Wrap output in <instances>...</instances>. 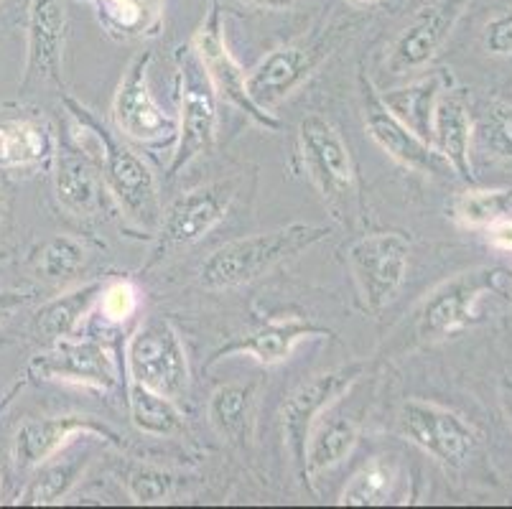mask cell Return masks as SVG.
<instances>
[{"label":"cell","instance_id":"obj_1","mask_svg":"<svg viewBox=\"0 0 512 509\" xmlns=\"http://www.w3.org/2000/svg\"><path fill=\"white\" fill-rule=\"evenodd\" d=\"M64 110H67L72 133L92 143L90 151L100 166L115 207L133 227L156 232L164 209H161L151 166L125 143V138L113 133L90 107L74 100L72 95H64Z\"/></svg>","mask_w":512,"mask_h":509},{"label":"cell","instance_id":"obj_2","mask_svg":"<svg viewBox=\"0 0 512 509\" xmlns=\"http://www.w3.org/2000/svg\"><path fill=\"white\" fill-rule=\"evenodd\" d=\"M327 237L329 227L306 222H291L276 230L237 237L217 247L199 265V283L207 291H232V288L250 286Z\"/></svg>","mask_w":512,"mask_h":509},{"label":"cell","instance_id":"obj_3","mask_svg":"<svg viewBox=\"0 0 512 509\" xmlns=\"http://www.w3.org/2000/svg\"><path fill=\"white\" fill-rule=\"evenodd\" d=\"M299 156L332 217L344 224L352 222L360 204L355 161L339 130L319 112H309L299 123Z\"/></svg>","mask_w":512,"mask_h":509},{"label":"cell","instance_id":"obj_4","mask_svg":"<svg viewBox=\"0 0 512 509\" xmlns=\"http://www.w3.org/2000/svg\"><path fill=\"white\" fill-rule=\"evenodd\" d=\"M492 293H512V270L507 268H472L423 298L416 311V336L421 342H441L469 329L477 321V306Z\"/></svg>","mask_w":512,"mask_h":509},{"label":"cell","instance_id":"obj_5","mask_svg":"<svg viewBox=\"0 0 512 509\" xmlns=\"http://www.w3.org/2000/svg\"><path fill=\"white\" fill-rule=\"evenodd\" d=\"M176 92H179V135L169 179L179 176L197 158L209 156L217 143V92L192 44L176 49Z\"/></svg>","mask_w":512,"mask_h":509},{"label":"cell","instance_id":"obj_6","mask_svg":"<svg viewBox=\"0 0 512 509\" xmlns=\"http://www.w3.org/2000/svg\"><path fill=\"white\" fill-rule=\"evenodd\" d=\"M408 258L411 242L403 232H367L349 242L347 265L367 314H383L398 296L406 283Z\"/></svg>","mask_w":512,"mask_h":509},{"label":"cell","instance_id":"obj_7","mask_svg":"<svg viewBox=\"0 0 512 509\" xmlns=\"http://www.w3.org/2000/svg\"><path fill=\"white\" fill-rule=\"evenodd\" d=\"M240 184L242 179H237V176L209 181V184L186 191L176 202H171L161 214L156 232H153L156 245H153L148 265L161 263L174 250L194 245L204 235H209L217 224L225 222L235 196L240 194Z\"/></svg>","mask_w":512,"mask_h":509},{"label":"cell","instance_id":"obj_8","mask_svg":"<svg viewBox=\"0 0 512 509\" xmlns=\"http://www.w3.org/2000/svg\"><path fill=\"white\" fill-rule=\"evenodd\" d=\"M365 372V362H349L332 367L327 372H319L304 385H299L281 405V433L283 446L291 454V461L296 464L299 474L306 479V443H309L311 431L316 420L327 413L347 390H352L355 382H360Z\"/></svg>","mask_w":512,"mask_h":509},{"label":"cell","instance_id":"obj_9","mask_svg":"<svg viewBox=\"0 0 512 509\" xmlns=\"http://www.w3.org/2000/svg\"><path fill=\"white\" fill-rule=\"evenodd\" d=\"M125 367L133 382L179 400L189 390V359L179 331L166 319L138 326L125 349Z\"/></svg>","mask_w":512,"mask_h":509},{"label":"cell","instance_id":"obj_10","mask_svg":"<svg viewBox=\"0 0 512 509\" xmlns=\"http://www.w3.org/2000/svg\"><path fill=\"white\" fill-rule=\"evenodd\" d=\"M192 46L197 51L204 72H207L209 82H212L214 92H217V100L227 102L235 110H240L242 115H248L258 128L268 130V133H276V130L283 128V123L273 115V110H263L248 95V84H245L248 74L232 56L230 46H227L225 23H222L220 6L214 0H209L207 16L199 23Z\"/></svg>","mask_w":512,"mask_h":509},{"label":"cell","instance_id":"obj_11","mask_svg":"<svg viewBox=\"0 0 512 509\" xmlns=\"http://www.w3.org/2000/svg\"><path fill=\"white\" fill-rule=\"evenodd\" d=\"M334 46H337V39L329 28H319L309 39L278 46L265 59H260L258 67L248 72V79H245L248 95L263 110H273L324 64Z\"/></svg>","mask_w":512,"mask_h":509},{"label":"cell","instance_id":"obj_12","mask_svg":"<svg viewBox=\"0 0 512 509\" xmlns=\"http://www.w3.org/2000/svg\"><path fill=\"white\" fill-rule=\"evenodd\" d=\"M151 62V51H141L130 59L113 97V123L123 138L141 146L161 148L176 140L179 120L169 115L153 97L148 84Z\"/></svg>","mask_w":512,"mask_h":509},{"label":"cell","instance_id":"obj_13","mask_svg":"<svg viewBox=\"0 0 512 509\" xmlns=\"http://www.w3.org/2000/svg\"><path fill=\"white\" fill-rule=\"evenodd\" d=\"M398 423L413 446L449 469H462L477 448V431L444 405L411 398L400 405Z\"/></svg>","mask_w":512,"mask_h":509},{"label":"cell","instance_id":"obj_14","mask_svg":"<svg viewBox=\"0 0 512 509\" xmlns=\"http://www.w3.org/2000/svg\"><path fill=\"white\" fill-rule=\"evenodd\" d=\"M57 168H54V194L59 207L77 219L105 217L113 196L107 191L102 171L90 148L67 128L57 140Z\"/></svg>","mask_w":512,"mask_h":509},{"label":"cell","instance_id":"obj_15","mask_svg":"<svg viewBox=\"0 0 512 509\" xmlns=\"http://www.w3.org/2000/svg\"><path fill=\"white\" fill-rule=\"evenodd\" d=\"M64 49H67V3L31 0L26 23V69L21 90L26 95L64 87Z\"/></svg>","mask_w":512,"mask_h":509},{"label":"cell","instance_id":"obj_16","mask_svg":"<svg viewBox=\"0 0 512 509\" xmlns=\"http://www.w3.org/2000/svg\"><path fill=\"white\" fill-rule=\"evenodd\" d=\"M92 436L110 446H123V438L110 423L95 415H51V418H29L18 426L13 436V464L18 471L39 469L44 461L57 456L59 451L77 438Z\"/></svg>","mask_w":512,"mask_h":509},{"label":"cell","instance_id":"obj_17","mask_svg":"<svg viewBox=\"0 0 512 509\" xmlns=\"http://www.w3.org/2000/svg\"><path fill=\"white\" fill-rule=\"evenodd\" d=\"M29 375L34 380L67 382V385L92 387L100 392H113L120 382L118 362L110 347L97 339L74 342L72 336L36 354L29 362Z\"/></svg>","mask_w":512,"mask_h":509},{"label":"cell","instance_id":"obj_18","mask_svg":"<svg viewBox=\"0 0 512 509\" xmlns=\"http://www.w3.org/2000/svg\"><path fill=\"white\" fill-rule=\"evenodd\" d=\"M360 84L365 128L380 151H385L395 163H400L403 168H411L416 174L441 176L451 171L449 163L436 153V148L428 140H423L408 125L400 123L393 112L383 105L380 92L375 90V84L367 74H360Z\"/></svg>","mask_w":512,"mask_h":509},{"label":"cell","instance_id":"obj_19","mask_svg":"<svg viewBox=\"0 0 512 509\" xmlns=\"http://www.w3.org/2000/svg\"><path fill=\"white\" fill-rule=\"evenodd\" d=\"M467 6L469 0H434L431 6L421 8L390 46V72L403 77L426 69L451 36Z\"/></svg>","mask_w":512,"mask_h":509},{"label":"cell","instance_id":"obj_20","mask_svg":"<svg viewBox=\"0 0 512 509\" xmlns=\"http://www.w3.org/2000/svg\"><path fill=\"white\" fill-rule=\"evenodd\" d=\"M306 339H334V331L311 324V321L301 319V316L268 321V324L237 336V339L227 342L225 347L217 349L207 367H214L217 362L230 357H253L263 367H273V364L286 362L293 354V349L299 347L301 342H306Z\"/></svg>","mask_w":512,"mask_h":509},{"label":"cell","instance_id":"obj_21","mask_svg":"<svg viewBox=\"0 0 512 509\" xmlns=\"http://www.w3.org/2000/svg\"><path fill=\"white\" fill-rule=\"evenodd\" d=\"M102 286H105V280H90V283L69 288V291L41 303L31 316V326L36 334L51 344L77 334L82 321L95 311Z\"/></svg>","mask_w":512,"mask_h":509},{"label":"cell","instance_id":"obj_22","mask_svg":"<svg viewBox=\"0 0 512 509\" xmlns=\"http://www.w3.org/2000/svg\"><path fill=\"white\" fill-rule=\"evenodd\" d=\"M54 151L57 135L44 118L23 115L0 120V171L39 166L49 161Z\"/></svg>","mask_w":512,"mask_h":509},{"label":"cell","instance_id":"obj_23","mask_svg":"<svg viewBox=\"0 0 512 509\" xmlns=\"http://www.w3.org/2000/svg\"><path fill=\"white\" fill-rule=\"evenodd\" d=\"M74 443H69L64 451H59L57 456H51L49 461H44V464L36 469L34 479L26 484V489H23L21 497H18V504H31V507L57 504L72 492L74 484L82 479L87 466H90L92 459H95V454H92L87 446L72 451Z\"/></svg>","mask_w":512,"mask_h":509},{"label":"cell","instance_id":"obj_24","mask_svg":"<svg viewBox=\"0 0 512 509\" xmlns=\"http://www.w3.org/2000/svg\"><path fill=\"white\" fill-rule=\"evenodd\" d=\"M431 146L449 168L462 179H472V118L467 105L456 97H439L434 110V130H431Z\"/></svg>","mask_w":512,"mask_h":509},{"label":"cell","instance_id":"obj_25","mask_svg":"<svg viewBox=\"0 0 512 509\" xmlns=\"http://www.w3.org/2000/svg\"><path fill=\"white\" fill-rule=\"evenodd\" d=\"M107 34L118 41L151 39L164 26V0H90Z\"/></svg>","mask_w":512,"mask_h":509},{"label":"cell","instance_id":"obj_26","mask_svg":"<svg viewBox=\"0 0 512 509\" xmlns=\"http://www.w3.org/2000/svg\"><path fill=\"white\" fill-rule=\"evenodd\" d=\"M360 441V426L349 415H321L306 443V482L342 464Z\"/></svg>","mask_w":512,"mask_h":509},{"label":"cell","instance_id":"obj_27","mask_svg":"<svg viewBox=\"0 0 512 509\" xmlns=\"http://www.w3.org/2000/svg\"><path fill=\"white\" fill-rule=\"evenodd\" d=\"M444 92V77L441 74H428V77L416 79V82L398 87L380 95L383 105L393 112L403 125L421 135L431 143V130H434V110Z\"/></svg>","mask_w":512,"mask_h":509},{"label":"cell","instance_id":"obj_28","mask_svg":"<svg viewBox=\"0 0 512 509\" xmlns=\"http://www.w3.org/2000/svg\"><path fill=\"white\" fill-rule=\"evenodd\" d=\"M128 413L130 423L141 433L153 438H181L186 436L184 413L176 408V400L166 398L161 392L128 382Z\"/></svg>","mask_w":512,"mask_h":509},{"label":"cell","instance_id":"obj_29","mask_svg":"<svg viewBox=\"0 0 512 509\" xmlns=\"http://www.w3.org/2000/svg\"><path fill=\"white\" fill-rule=\"evenodd\" d=\"M209 423L214 431L220 433L225 441L240 443L248 441L250 426L255 415V385H242V382H230L212 392L207 405Z\"/></svg>","mask_w":512,"mask_h":509},{"label":"cell","instance_id":"obj_30","mask_svg":"<svg viewBox=\"0 0 512 509\" xmlns=\"http://www.w3.org/2000/svg\"><path fill=\"white\" fill-rule=\"evenodd\" d=\"M400 469L388 456H375L347 482L339 494V504L347 507H377L388 504L398 484Z\"/></svg>","mask_w":512,"mask_h":509},{"label":"cell","instance_id":"obj_31","mask_svg":"<svg viewBox=\"0 0 512 509\" xmlns=\"http://www.w3.org/2000/svg\"><path fill=\"white\" fill-rule=\"evenodd\" d=\"M505 217H512L510 189H467L451 202V219L469 230H487Z\"/></svg>","mask_w":512,"mask_h":509},{"label":"cell","instance_id":"obj_32","mask_svg":"<svg viewBox=\"0 0 512 509\" xmlns=\"http://www.w3.org/2000/svg\"><path fill=\"white\" fill-rule=\"evenodd\" d=\"M87 245L79 237L54 235L41 242L34 252V270L49 283H62L74 278L87 263Z\"/></svg>","mask_w":512,"mask_h":509},{"label":"cell","instance_id":"obj_33","mask_svg":"<svg viewBox=\"0 0 512 509\" xmlns=\"http://www.w3.org/2000/svg\"><path fill=\"white\" fill-rule=\"evenodd\" d=\"M138 308H141V293H138L136 283L128 278L105 280L95 303L97 319L113 326H123L125 321L133 319Z\"/></svg>","mask_w":512,"mask_h":509},{"label":"cell","instance_id":"obj_34","mask_svg":"<svg viewBox=\"0 0 512 509\" xmlns=\"http://www.w3.org/2000/svg\"><path fill=\"white\" fill-rule=\"evenodd\" d=\"M123 482L136 504H164L174 494L176 476L156 466H130Z\"/></svg>","mask_w":512,"mask_h":509},{"label":"cell","instance_id":"obj_35","mask_svg":"<svg viewBox=\"0 0 512 509\" xmlns=\"http://www.w3.org/2000/svg\"><path fill=\"white\" fill-rule=\"evenodd\" d=\"M482 143L497 158L512 161V105L495 102L482 120Z\"/></svg>","mask_w":512,"mask_h":509},{"label":"cell","instance_id":"obj_36","mask_svg":"<svg viewBox=\"0 0 512 509\" xmlns=\"http://www.w3.org/2000/svg\"><path fill=\"white\" fill-rule=\"evenodd\" d=\"M482 46L492 56H512V6L487 21L482 31Z\"/></svg>","mask_w":512,"mask_h":509},{"label":"cell","instance_id":"obj_37","mask_svg":"<svg viewBox=\"0 0 512 509\" xmlns=\"http://www.w3.org/2000/svg\"><path fill=\"white\" fill-rule=\"evenodd\" d=\"M34 301V293L26 291H0V324L11 319L16 311H21L26 303Z\"/></svg>","mask_w":512,"mask_h":509},{"label":"cell","instance_id":"obj_38","mask_svg":"<svg viewBox=\"0 0 512 509\" xmlns=\"http://www.w3.org/2000/svg\"><path fill=\"white\" fill-rule=\"evenodd\" d=\"M484 232H487V242H490L495 250L512 252V217L500 219V222H495Z\"/></svg>","mask_w":512,"mask_h":509},{"label":"cell","instance_id":"obj_39","mask_svg":"<svg viewBox=\"0 0 512 509\" xmlns=\"http://www.w3.org/2000/svg\"><path fill=\"white\" fill-rule=\"evenodd\" d=\"M250 8H263V11H288V8L299 6L301 0H240Z\"/></svg>","mask_w":512,"mask_h":509},{"label":"cell","instance_id":"obj_40","mask_svg":"<svg viewBox=\"0 0 512 509\" xmlns=\"http://www.w3.org/2000/svg\"><path fill=\"white\" fill-rule=\"evenodd\" d=\"M502 408H505L507 423H510V428H512V380H510V375H507L505 382H502Z\"/></svg>","mask_w":512,"mask_h":509},{"label":"cell","instance_id":"obj_41","mask_svg":"<svg viewBox=\"0 0 512 509\" xmlns=\"http://www.w3.org/2000/svg\"><path fill=\"white\" fill-rule=\"evenodd\" d=\"M352 6H370V3H377V0H347Z\"/></svg>","mask_w":512,"mask_h":509},{"label":"cell","instance_id":"obj_42","mask_svg":"<svg viewBox=\"0 0 512 509\" xmlns=\"http://www.w3.org/2000/svg\"><path fill=\"white\" fill-rule=\"evenodd\" d=\"M0 222H3V199H0Z\"/></svg>","mask_w":512,"mask_h":509},{"label":"cell","instance_id":"obj_43","mask_svg":"<svg viewBox=\"0 0 512 509\" xmlns=\"http://www.w3.org/2000/svg\"><path fill=\"white\" fill-rule=\"evenodd\" d=\"M3 258H6V252H0V260H3Z\"/></svg>","mask_w":512,"mask_h":509},{"label":"cell","instance_id":"obj_44","mask_svg":"<svg viewBox=\"0 0 512 509\" xmlns=\"http://www.w3.org/2000/svg\"><path fill=\"white\" fill-rule=\"evenodd\" d=\"M0 3H3V0H0Z\"/></svg>","mask_w":512,"mask_h":509}]
</instances>
